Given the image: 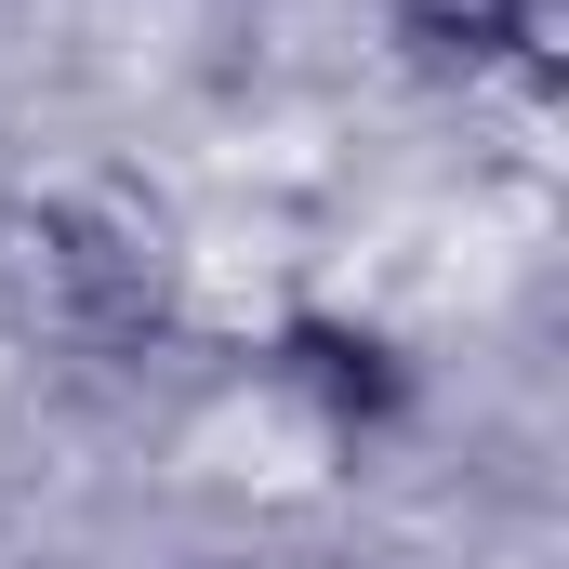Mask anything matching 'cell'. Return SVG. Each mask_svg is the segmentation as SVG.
I'll return each instance as SVG.
<instances>
[{
    "mask_svg": "<svg viewBox=\"0 0 569 569\" xmlns=\"http://www.w3.org/2000/svg\"><path fill=\"white\" fill-rule=\"evenodd\" d=\"M398 40H425V53H463V67H490V53H530V67H557V0H371Z\"/></svg>",
    "mask_w": 569,
    "mask_h": 569,
    "instance_id": "obj_1",
    "label": "cell"
}]
</instances>
